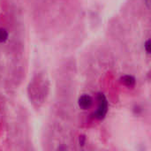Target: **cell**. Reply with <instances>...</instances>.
<instances>
[{
	"label": "cell",
	"mask_w": 151,
	"mask_h": 151,
	"mask_svg": "<svg viewBox=\"0 0 151 151\" xmlns=\"http://www.w3.org/2000/svg\"><path fill=\"white\" fill-rule=\"evenodd\" d=\"M79 107L82 110H88L93 104V99L89 95L84 94L81 96L78 99Z\"/></svg>",
	"instance_id": "obj_2"
},
{
	"label": "cell",
	"mask_w": 151,
	"mask_h": 151,
	"mask_svg": "<svg viewBox=\"0 0 151 151\" xmlns=\"http://www.w3.org/2000/svg\"><path fill=\"white\" fill-rule=\"evenodd\" d=\"M85 142H86V137L84 135H81L79 137V143H80V146L83 147L85 145Z\"/></svg>",
	"instance_id": "obj_6"
},
{
	"label": "cell",
	"mask_w": 151,
	"mask_h": 151,
	"mask_svg": "<svg viewBox=\"0 0 151 151\" xmlns=\"http://www.w3.org/2000/svg\"><path fill=\"white\" fill-rule=\"evenodd\" d=\"M97 101H98V107L95 112V117L97 119H104L108 112V100L106 96L103 93H98L97 95Z\"/></svg>",
	"instance_id": "obj_1"
},
{
	"label": "cell",
	"mask_w": 151,
	"mask_h": 151,
	"mask_svg": "<svg viewBox=\"0 0 151 151\" xmlns=\"http://www.w3.org/2000/svg\"><path fill=\"white\" fill-rule=\"evenodd\" d=\"M8 39V32L4 28H0V42H4Z\"/></svg>",
	"instance_id": "obj_4"
},
{
	"label": "cell",
	"mask_w": 151,
	"mask_h": 151,
	"mask_svg": "<svg viewBox=\"0 0 151 151\" xmlns=\"http://www.w3.org/2000/svg\"><path fill=\"white\" fill-rule=\"evenodd\" d=\"M150 40L149 39V40H147L146 41V42H145V44H144V48H145V50H146V52L148 53V54H150Z\"/></svg>",
	"instance_id": "obj_5"
},
{
	"label": "cell",
	"mask_w": 151,
	"mask_h": 151,
	"mask_svg": "<svg viewBox=\"0 0 151 151\" xmlns=\"http://www.w3.org/2000/svg\"><path fill=\"white\" fill-rule=\"evenodd\" d=\"M120 82L127 88H134L135 86L136 80L134 76L127 74V75H123L120 78Z\"/></svg>",
	"instance_id": "obj_3"
}]
</instances>
